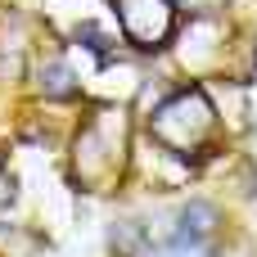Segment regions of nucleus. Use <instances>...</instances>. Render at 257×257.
<instances>
[{
  "instance_id": "1",
  "label": "nucleus",
  "mask_w": 257,
  "mask_h": 257,
  "mask_svg": "<svg viewBox=\"0 0 257 257\" xmlns=\"http://www.w3.org/2000/svg\"><path fill=\"white\" fill-rule=\"evenodd\" d=\"M212 221H217V212H212L208 203H185L181 217H176V235H172V239H208Z\"/></svg>"
},
{
  "instance_id": "2",
  "label": "nucleus",
  "mask_w": 257,
  "mask_h": 257,
  "mask_svg": "<svg viewBox=\"0 0 257 257\" xmlns=\"http://www.w3.org/2000/svg\"><path fill=\"white\" fill-rule=\"evenodd\" d=\"M41 86H45L50 95H68V90H72V72H68L63 63H45V68H41Z\"/></svg>"
},
{
  "instance_id": "3",
  "label": "nucleus",
  "mask_w": 257,
  "mask_h": 257,
  "mask_svg": "<svg viewBox=\"0 0 257 257\" xmlns=\"http://www.w3.org/2000/svg\"><path fill=\"white\" fill-rule=\"evenodd\" d=\"M77 41H90V50H108V45H104V36H99L95 27H77Z\"/></svg>"
}]
</instances>
